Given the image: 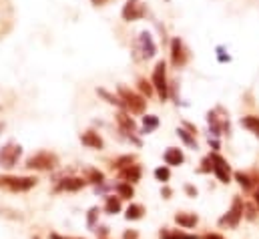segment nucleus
I'll return each instance as SVG.
<instances>
[{
  "label": "nucleus",
  "instance_id": "obj_1",
  "mask_svg": "<svg viewBox=\"0 0 259 239\" xmlns=\"http://www.w3.org/2000/svg\"><path fill=\"white\" fill-rule=\"evenodd\" d=\"M57 165H59V157H57L55 153H51V151H40V153L28 157L24 167L30 169V171H51V169H55Z\"/></svg>",
  "mask_w": 259,
  "mask_h": 239
},
{
  "label": "nucleus",
  "instance_id": "obj_2",
  "mask_svg": "<svg viewBox=\"0 0 259 239\" xmlns=\"http://www.w3.org/2000/svg\"><path fill=\"white\" fill-rule=\"evenodd\" d=\"M36 177H14V175H0V189L12 191V193H24L36 187Z\"/></svg>",
  "mask_w": 259,
  "mask_h": 239
},
{
  "label": "nucleus",
  "instance_id": "obj_3",
  "mask_svg": "<svg viewBox=\"0 0 259 239\" xmlns=\"http://www.w3.org/2000/svg\"><path fill=\"white\" fill-rule=\"evenodd\" d=\"M119 95H121L123 107H125L127 111L135 113V115H141V113H145V107H147V101H145V97H141V95L133 93V91L125 89V87H119Z\"/></svg>",
  "mask_w": 259,
  "mask_h": 239
},
{
  "label": "nucleus",
  "instance_id": "obj_4",
  "mask_svg": "<svg viewBox=\"0 0 259 239\" xmlns=\"http://www.w3.org/2000/svg\"><path fill=\"white\" fill-rule=\"evenodd\" d=\"M243 209H245V203L241 201V197H235L229 211L219 219V227H231V229L237 227L239 221L243 219Z\"/></svg>",
  "mask_w": 259,
  "mask_h": 239
},
{
  "label": "nucleus",
  "instance_id": "obj_5",
  "mask_svg": "<svg viewBox=\"0 0 259 239\" xmlns=\"http://www.w3.org/2000/svg\"><path fill=\"white\" fill-rule=\"evenodd\" d=\"M165 68H167V64L163 60H159L155 64V70H153V87L159 93L161 101H167V97H169V85H167V72H165Z\"/></svg>",
  "mask_w": 259,
  "mask_h": 239
},
{
  "label": "nucleus",
  "instance_id": "obj_6",
  "mask_svg": "<svg viewBox=\"0 0 259 239\" xmlns=\"http://www.w3.org/2000/svg\"><path fill=\"white\" fill-rule=\"evenodd\" d=\"M20 155H22V147H20V145H16V143L4 145V147L0 149V167H2V169H12V167H16Z\"/></svg>",
  "mask_w": 259,
  "mask_h": 239
},
{
  "label": "nucleus",
  "instance_id": "obj_7",
  "mask_svg": "<svg viewBox=\"0 0 259 239\" xmlns=\"http://www.w3.org/2000/svg\"><path fill=\"white\" fill-rule=\"evenodd\" d=\"M135 51H137V53H141V57H139V59H151V57H155L157 47H155V43H153V38H151V34H149L147 30H145V32H141V34L137 36Z\"/></svg>",
  "mask_w": 259,
  "mask_h": 239
},
{
  "label": "nucleus",
  "instance_id": "obj_8",
  "mask_svg": "<svg viewBox=\"0 0 259 239\" xmlns=\"http://www.w3.org/2000/svg\"><path fill=\"white\" fill-rule=\"evenodd\" d=\"M209 157H211V165H213L215 177L221 183H229L231 181V167H229V163L221 155H217V153H211Z\"/></svg>",
  "mask_w": 259,
  "mask_h": 239
},
{
  "label": "nucleus",
  "instance_id": "obj_9",
  "mask_svg": "<svg viewBox=\"0 0 259 239\" xmlns=\"http://www.w3.org/2000/svg\"><path fill=\"white\" fill-rule=\"evenodd\" d=\"M82 187H87V179H82V177H65V179L57 181L55 193H72V191H80Z\"/></svg>",
  "mask_w": 259,
  "mask_h": 239
},
{
  "label": "nucleus",
  "instance_id": "obj_10",
  "mask_svg": "<svg viewBox=\"0 0 259 239\" xmlns=\"http://www.w3.org/2000/svg\"><path fill=\"white\" fill-rule=\"evenodd\" d=\"M171 62L177 68L187 62V51H185V45L181 38H173V43H171Z\"/></svg>",
  "mask_w": 259,
  "mask_h": 239
},
{
  "label": "nucleus",
  "instance_id": "obj_11",
  "mask_svg": "<svg viewBox=\"0 0 259 239\" xmlns=\"http://www.w3.org/2000/svg\"><path fill=\"white\" fill-rule=\"evenodd\" d=\"M145 16V6L139 2V0H127L125 8H123V20H139Z\"/></svg>",
  "mask_w": 259,
  "mask_h": 239
},
{
  "label": "nucleus",
  "instance_id": "obj_12",
  "mask_svg": "<svg viewBox=\"0 0 259 239\" xmlns=\"http://www.w3.org/2000/svg\"><path fill=\"white\" fill-rule=\"evenodd\" d=\"M117 123H119V127H121V131L127 135V137H131L137 145H139V139H135V131H137V125H135V121L131 119L127 113H119L117 115Z\"/></svg>",
  "mask_w": 259,
  "mask_h": 239
},
{
  "label": "nucleus",
  "instance_id": "obj_13",
  "mask_svg": "<svg viewBox=\"0 0 259 239\" xmlns=\"http://www.w3.org/2000/svg\"><path fill=\"white\" fill-rule=\"evenodd\" d=\"M80 143H82L84 147H89V149H97V151H101V149L105 147L101 135L95 133V131H87V133H82V135H80Z\"/></svg>",
  "mask_w": 259,
  "mask_h": 239
},
{
  "label": "nucleus",
  "instance_id": "obj_14",
  "mask_svg": "<svg viewBox=\"0 0 259 239\" xmlns=\"http://www.w3.org/2000/svg\"><path fill=\"white\" fill-rule=\"evenodd\" d=\"M163 159H165V163H167L169 167H179V165L185 161V155H183L181 149H177V147H169V149L165 151Z\"/></svg>",
  "mask_w": 259,
  "mask_h": 239
},
{
  "label": "nucleus",
  "instance_id": "obj_15",
  "mask_svg": "<svg viewBox=\"0 0 259 239\" xmlns=\"http://www.w3.org/2000/svg\"><path fill=\"white\" fill-rule=\"evenodd\" d=\"M141 175H143V171H141V167L139 165H131V167H125V169H121L119 171V177L123 183H137V181H141Z\"/></svg>",
  "mask_w": 259,
  "mask_h": 239
},
{
  "label": "nucleus",
  "instance_id": "obj_16",
  "mask_svg": "<svg viewBox=\"0 0 259 239\" xmlns=\"http://www.w3.org/2000/svg\"><path fill=\"white\" fill-rule=\"evenodd\" d=\"M197 221H199V217H197L195 213H177V215H175V223H177L179 227H183V229L195 227Z\"/></svg>",
  "mask_w": 259,
  "mask_h": 239
},
{
  "label": "nucleus",
  "instance_id": "obj_17",
  "mask_svg": "<svg viewBox=\"0 0 259 239\" xmlns=\"http://www.w3.org/2000/svg\"><path fill=\"white\" fill-rule=\"evenodd\" d=\"M159 237L161 239H199L197 235L185 233V231H179V229H167V227L159 231Z\"/></svg>",
  "mask_w": 259,
  "mask_h": 239
},
{
  "label": "nucleus",
  "instance_id": "obj_18",
  "mask_svg": "<svg viewBox=\"0 0 259 239\" xmlns=\"http://www.w3.org/2000/svg\"><path fill=\"white\" fill-rule=\"evenodd\" d=\"M119 211H121V197L109 195L107 201H105V213H109V215H117Z\"/></svg>",
  "mask_w": 259,
  "mask_h": 239
},
{
  "label": "nucleus",
  "instance_id": "obj_19",
  "mask_svg": "<svg viewBox=\"0 0 259 239\" xmlns=\"http://www.w3.org/2000/svg\"><path fill=\"white\" fill-rule=\"evenodd\" d=\"M143 215H145V207L139 205V203H131L127 213H125V217H127L129 221H137V219H141Z\"/></svg>",
  "mask_w": 259,
  "mask_h": 239
},
{
  "label": "nucleus",
  "instance_id": "obj_20",
  "mask_svg": "<svg viewBox=\"0 0 259 239\" xmlns=\"http://www.w3.org/2000/svg\"><path fill=\"white\" fill-rule=\"evenodd\" d=\"M115 191H117V197H121V199H131L135 195V189L131 183H117Z\"/></svg>",
  "mask_w": 259,
  "mask_h": 239
},
{
  "label": "nucleus",
  "instance_id": "obj_21",
  "mask_svg": "<svg viewBox=\"0 0 259 239\" xmlns=\"http://www.w3.org/2000/svg\"><path fill=\"white\" fill-rule=\"evenodd\" d=\"M241 125H243L245 129H249L253 135H257L259 137V117L247 115V117H243V119H241Z\"/></svg>",
  "mask_w": 259,
  "mask_h": 239
},
{
  "label": "nucleus",
  "instance_id": "obj_22",
  "mask_svg": "<svg viewBox=\"0 0 259 239\" xmlns=\"http://www.w3.org/2000/svg\"><path fill=\"white\" fill-rule=\"evenodd\" d=\"M157 127H159V119H157L155 115H147V117H143V133H145V135L153 133Z\"/></svg>",
  "mask_w": 259,
  "mask_h": 239
},
{
  "label": "nucleus",
  "instance_id": "obj_23",
  "mask_svg": "<svg viewBox=\"0 0 259 239\" xmlns=\"http://www.w3.org/2000/svg\"><path fill=\"white\" fill-rule=\"evenodd\" d=\"M177 135L183 139V143H185L187 147H191V149H197V141H195L193 133H189V131H185V129H177Z\"/></svg>",
  "mask_w": 259,
  "mask_h": 239
},
{
  "label": "nucleus",
  "instance_id": "obj_24",
  "mask_svg": "<svg viewBox=\"0 0 259 239\" xmlns=\"http://www.w3.org/2000/svg\"><path fill=\"white\" fill-rule=\"evenodd\" d=\"M97 95H101L107 103H111V105H117V107H123V101L119 99V97H115L113 93H109V91H105V89H97Z\"/></svg>",
  "mask_w": 259,
  "mask_h": 239
},
{
  "label": "nucleus",
  "instance_id": "obj_25",
  "mask_svg": "<svg viewBox=\"0 0 259 239\" xmlns=\"http://www.w3.org/2000/svg\"><path fill=\"white\" fill-rule=\"evenodd\" d=\"M235 179H237V183L243 187V189H251L253 185H255V179L251 177V175H247V173H235Z\"/></svg>",
  "mask_w": 259,
  "mask_h": 239
},
{
  "label": "nucleus",
  "instance_id": "obj_26",
  "mask_svg": "<svg viewBox=\"0 0 259 239\" xmlns=\"http://www.w3.org/2000/svg\"><path fill=\"white\" fill-rule=\"evenodd\" d=\"M133 163H135V157H133V155H123V157H119V159L113 163V169L121 171V169H125V167H131Z\"/></svg>",
  "mask_w": 259,
  "mask_h": 239
},
{
  "label": "nucleus",
  "instance_id": "obj_27",
  "mask_svg": "<svg viewBox=\"0 0 259 239\" xmlns=\"http://www.w3.org/2000/svg\"><path fill=\"white\" fill-rule=\"evenodd\" d=\"M105 181V175L99 171V169H89L87 171V183H95V185H101Z\"/></svg>",
  "mask_w": 259,
  "mask_h": 239
},
{
  "label": "nucleus",
  "instance_id": "obj_28",
  "mask_svg": "<svg viewBox=\"0 0 259 239\" xmlns=\"http://www.w3.org/2000/svg\"><path fill=\"white\" fill-rule=\"evenodd\" d=\"M155 177H157V181H161V183H167L169 177H171L169 167H157V169H155Z\"/></svg>",
  "mask_w": 259,
  "mask_h": 239
},
{
  "label": "nucleus",
  "instance_id": "obj_29",
  "mask_svg": "<svg viewBox=\"0 0 259 239\" xmlns=\"http://www.w3.org/2000/svg\"><path fill=\"white\" fill-rule=\"evenodd\" d=\"M153 89H155V87H153L151 83H147L145 78H141V81H139V91H141L145 97H151V95H153Z\"/></svg>",
  "mask_w": 259,
  "mask_h": 239
},
{
  "label": "nucleus",
  "instance_id": "obj_30",
  "mask_svg": "<svg viewBox=\"0 0 259 239\" xmlns=\"http://www.w3.org/2000/svg\"><path fill=\"white\" fill-rule=\"evenodd\" d=\"M97 217H99V207H91V211H89V217H87V225H89L91 229L97 225Z\"/></svg>",
  "mask_w": 259,
  "mask_h": 239
},
{
  "label": "nucleus",
  "instance_id": "obj_31",
  "mask_svg": "<svg viewBox=\"0 0 259 239\" xmlns=\"http://www.w3.org/2000/svg\"><path fill=\"white\" fill-rule=\"evenodd\" d=\"M201 165H203V167H201V169H199V171H201V173H209V171H213V165H211V157H205V159H203V163H201Z\"/></svg>",
  "mask_w": 259,
  "mask_h": 239
},
{
  "label": "nucleus",
  "instance_id": "obj_32",
  "mask_svg": "<svg viewBox=\"0 0 259 239\" xmlns=\"http://www.w3.org/2000/svg\"><path fill=\"white\" fill-rule=\"evenodd\" d=\"M185 193H187L189 197H197V189H195L193 185H185Z\"/></svg>",
  "mask_w": 259,
  "mask_h": 239
},
{
  "label": "nucleus",
  "instance_id": "obj_33",
  "mask_svg": "<svg viewBox=\"0 0 259 239\" xmlns=\"http://www.w3.org/2000/svg\"><path fill=\"white\" fill-rule=\"evenodd\" d=\"M139 237V233L137 231H133V229H129V231H125L123 233V239H137Z\"/></svg>",
  "mask_w": 259,
  "mask_h": 239
},
{
  "label": "nucleus",
  "instance_id": "obj_34",
  "mask_svg": "<svg viewBox=\"0 0 259 239\" xmlns=\"http://www.w3.org/2000/svg\"><path fill=\"white\" fill-rule=\"evenodd\" d=\"M217 53H219V60H221V62H225V60H229V59H231L229 55H223V49H221V47L217 49Z\"/></svg>",
  "mask_w": 259,
  "mask_h": 239
},
{
  "label": "nucleus",
  "instance_id": "obj_35",
  "mask_svg": "<svg viewBox=\"0 0 259 239\" xmlns=\"http://www.w3.org/2000/svg\"><path fill=\"white\" fill-rule=\"evenodd\" d=\"M201 239H223L219 233H207V235H203Z\"/></svg>",
  "mask_w": 259,
  "mask_h": 239
},
{
  "label": "nucleus",
  "instance_id": "obj_36",
  "mask_svg": "<svg viewBox=\"0 0 259 239\" xmlns=\"http://www.w3.org/2000/svg\"><path fill=\"white\" fill-rule=\"evenodd\" d=\"M161 195H163L165 199H169V197H171V189H169V187H163V191H161Z\"/></svg>",
  "mask_w": 259,
  "mask_h": 239
},
{
  "label": "nucleus",
  "instance_id": "obj_37",
  "mask_svg": "<svg viewBox=\"0 0 259 239\" xmlns=\"http://www.w3.org/2000/svg\"><path fill=\"white\" fill-rule=\"evenodd\" d=\"M91 2H93L95 6H105V4H107V2H111V0H91Z\"/></svg>",
  "mask_w": 259,
  "mask_h": 239
},
{
  "label": "nucleus",
  "instance_id": "obj_38",
  "mask_svg": "<svg viewBox=\"0 0 259 239\" xmlns=\"http://www.w3.org/2000/svg\"><path fill=\"white\" fill-rule=\"evenodd\" d=\"M51 239H68V237H63V235H59V233H51Z\"/></svg>",
  "mask_w": 259,
  "mask_h": 239
},
{
  "label": "nucleus",
  "instance_id": "obj_39",
  "mask_svg": "<svg viewBox=\"0 0 259 239\" xmlns=\"http://www.w3.org/2000/svg\"><path fill=\"white\" fill-rule=\"evenodd\" d=\"M255 201H257V205H259V189L255 191Z\"/></svg>",
  "mask_w": 259,
  "mask_h": 239
},
{
  "label": "nucleus",
  "instance_id": "obj_40",
  "mask_svg": "<svg viewBox=\"0 0 259 239\" xmlns=\"http://www.w3.org/2000/svg\"><path fill=\"white\" fill-rule=\"evenodd\" d=\"M34 239H38V237H34Z\"/></svg>",
  "mask_w": 259,
  "mask_h": 239
}]
</instances>
